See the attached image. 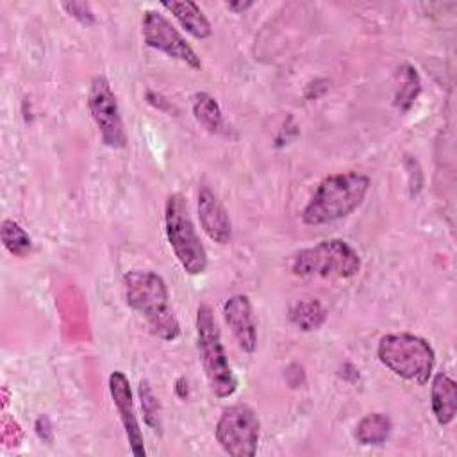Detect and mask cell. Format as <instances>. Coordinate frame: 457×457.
I'll use <instances>...</instances> for the list:
<instances>
[{
  "mask_svg": "<svg viewBox=\"0 0 457 457\" xmlns=\"http://www.w3.org/2000/svg\"><path fill=\"white\" fill-rule=\"evenodd\" d=\"M121 284L127 305L145 316L154 336L162 341H175L180 336V323L170 305L168 286L159 273L132 270L123 275Z\"/></svg>",
  "mask_w": 457,
  "mask_h": 457,
  "instance_id": "6da1fadb",
  "label": "cell"
},
{
  "mask_svg": "<svg viewBox=\"0 0 457 457\" xmlns=\"http://www.w3.org/2000/svg\"><path fill=\"white\" fill-rule=\"evenodd\" d=\"M371 180L361 171H341L327 175L302 209L305 225H325L350 216L361 207Z\"/></svg>",
  "mask_w": 457,
  "mask_h": 457,
  "instance_id": "7a4b0ae2",
  "label": "cell"
},
{
  "mask_svg": "<svg viewBox=\"0 0 457 457\" xmlns=\"http://www.w3.org/2000/svg\"><path fill=\"white\" fill-rule=\"evenodd\" d=\"M377 357L396 377L420 386L428 382L436 364V352L430 343L411 332L382 336L377 345Z\"/></svg>",
  "mask_w": 457,
  "mask_h": 457,
  "instance_id": "3957f363",
  "label": "cell"
},
{
  "mask_svg": "<svg viewBox=\"0 0 457 457\" xmlns=\"http://www.w3.org/2000/svg\"><path fill=\"white\" fill-rule=\"evenodd\" d=\"M195 327L198 353L211 391L218 398L232 396L237 389V378L232 371L225 346L221 343V334L214 312L207 303L198 305Z\"/></svg>",
  "mask_w": 457,
  "mask_h": 457,
  "instance_id": "277c9868",
  "label": "cell"
},
{
  "mask_svg": "<svg viewBox=\"0 0 457 457\" xmlns=\"http://www.w3.org/2000/svg\"><path fill=\"white\" fill-rule=\"evenodd\" d=\"M164 232L182 270L187 275H202L207 270V252L180 193L170 195L164 204Z\"/></svg>",
  "mask_w": 457,
  "mask_h": 457,
  "instance_id": "5b68a950",
  "label": "cell"
},
{
  "mask_svg": "<svg viewBox=\"0 0 457 457\" xmlns=\"http://www.w3.org/2000/svg\"><path fill=\"white\" fill-rule=\"evenodd\" d=\"M361 270L359 253L343 239H325L300 250L291 259V271L296 277L350 278Z\"/></svg>",
  "mask_w": 457,
  "mask_h": 457,
  "instance_id": "8992f818",
  "label": "cell"
},
{
  "mask_svg": "<svg viewBox=\"0 0 457 457\" xmlns=\"http://www.w3.org/2000/svg\"><path fill=\"white\" fill-rule=\"evenodd\" d=\"M216 441L232 457H252L257 452L261 437V421L257 412L246 403H234L221 411L216 428Z\"/></svg>",
  "mask_w": 457,
  "mask_h": 457,
  "instance_id": "52a82bcc",
  "label": "cell"
},
{
  "mask_svg": "<svg viewBox=\"0 0 457 457\" xmlns=\"http://www.w3.org/2000/svg\"><path fill=\"white\" fill-rule=\"evenodd\" d=\"M87 107L104 145L109 148H123L127 145V132L116 95L107 77L96 75L91 79Z\"/></svg>",
  "mask_w": 457,
  "mask_h": 457,
  "instance_id": "ba28073f",
  "label": "cell"
},
{
  "mask_svg": "<svg viewBox=\"0 0 457 457\" xmlns=\"http://www.w3.org/2000/svg\"><path fill=\"white\" fill-rule=\"evenodd\" d=\"M141 36L146 46L155 48L171 59H177L193 70L202 68L198 54L186 41V37L171 25V21L159 11L148 9L143 12Z\"/></svg>",
  "mask_w": 457,
  "mask_h": 457,
  "instance_id": "9c48e42d",
  "label": "cell"
},
{
  "mask_svg": "<svg viewBox=\"0 0 457 457\" xmlns=\"http://www.w3.org/2000/svg\"><path fill=\"white\" fill-rule=\"evenodd\" d=\"M109 393H111L112 403L120 414V420H121V425L125 430V437L129 441L132 453L136 457H145L146 455L145 439H143V432H141V427H139V421L136 416L130 382L123 371H112L109 375Z\"/></svg>",
  "mask_w": 457,
  "mask_h": 457,
  "instance_id": "30bf717a",
  "label": "cell"
},
{
  "mask_svg": "<svg viewBox=\"0 0 457 457\" xmlns=\"http://www.w3.org/2000/svg\"><path fill=\"white\" fill-rule=\"evenodd\" d=\"M223 320L228 325L237 346L253 353L257 348V323L246 295H234L223 303Z\"/></svg>",
  "mask_w": 457,
  "mask_h": 457,
  "instance_id": "8fae6325",
  "label": "cell"
},
{
  "mask_svg": "<svg viewBox=\"0 0 457 457\" xmlns=\"http://www.w3.org/2000/svg\"><path fill=\"white\" fill-rule=\"evenodd\" d=\"M196 209L202 230L209 239L218 245H227L232 239V223L227 209L207 186H200L198 189Z\"/></svg>",
  "mask_w": 457,
  "mask_h": 457,
  "instance_id": "7c38bea8",
  "label": "cell"
},
{
  "mask_svg": "<svg viewBox=\"0 0 457 457\" xmlns=\"http://www.w3.org/2000/svg\"><path fill=\"white\" fill-rule=\"evenodd\" d=\"M430 405L439 425H450L457 414V384L455 380L439 371L432 378Z\"/></svg>",
  "mask_w": 457,
  "mask_h": 457,
  "instance_id": "4fadbf2b",
  "label": "cell"
},
{
  "mask_svg": "<svg viewBox=\"0 0 457 457\" xmlns=\"http://www.w3.org/2000/svg\"><path fill=\"white\" fill-rule=\"evenodd\" d=\"M161 5L173 14L180 27L196 39H207L212 36V27L202 9L191 0H171L161 2Z\"/></svg>",
  "mask_w": 457,
  "mask_h": 457,
  "instance_id": "5bb4252c",
  "label": "cell"
},
{
  "mask_svg": "<svg viewBox=\"0 0 457 457\" xmlns=\"http://www.w3.org/2000/svg\"><path fill=\"white\" fill-rule=\"evenodd\" d=\"M193 114L195 120L211 134L223 132V112L220 109V104L211 96L209 93H196L193 96Z\"/></svg>",
  "mask_w": 457,
  "mask_h": 457,
  "instance_id": "9a60e30c",
  "label": "cell"
},
{
  "mask_svg": "<svg viewBox=\"0 0 457 457\" xmlns=\"http://www.w3.org/2000/svg\"><path fill=\"white\" fill-rule=\"evenodd\" d=\"M391 432V420L382 412H370L355 427V439L368 446V445H382Z\"/></svg>",
  "mask_w": 457,
  "mask_h": 457,
  "instance_id": "2e32d148",
  "label": "cell"
},
{
  "mask_svg": "<svg viewBox=\"0 0 457 457\" xmlns=\"http://www.w3.org/2000/svg\"><path fill=\"white\" fill-rule=\"evenodd\" d=\"M421 91V82L416 70L411 64H402L396 70V87H395V105L400 111H409Z\"/></svg>",
  "mask_w": 457,
  "mask_h": 457,
  "instance_id": "e0dca14e",
  "label": "cell"
},
{
  "mask_svg": "<svg viewBox=\"0 0 457 457\" xmlns=\"http://www.w3.org/2000/svg\"><path fill=\"white\" fill-rule=\"evenodd\" d=\"M289 320L303 332L320 328L327 320V311L318 300H302L289 309Z\"/></svg>",
  "mask_w": 457,
  "mask_h": 457,
  "instance_id": "ac0fdd59",
  "label": "cell"
},
{
  "mask_svg": "<svg viewBox=\"0 0 457 457\" xmlns=\"http://www.w3.org/2000/svg\"><path fill=\"white\" fill-rule=\"evenodd\" d=\"M0 236H2V243L7 248V252H11L16 257H25L30 253L32 250V239L29 236V232L20 227L14 220H4L2 227H0Z\"/></svg>",
  "mask_w": 457,
  "mask_h": 457,
  "instance_id": "d6986e66",
  "label": "cell"
},
{
  "mask_svg": "<svg viewBox=\"0 0 457 457\" xmlns=\"http://www.w3.org/2000/svg\"><path fill=\"white\" fill-rule=\"evenodd\" d=\"M139 396H141V409L145 414V423L148 427H152V430H161L159 403H157V398L146 380H141V384H139Z\"/></svg>",
  "mask_w": 457,
  "mask_h": 457,
  "instance_id": "ffe728a7",
  "label": "cell"
},
{
  "mask_svg": "<svg viewBox=\"0 0 457 457\" xmlns=\"http://www.w3.org/2000/svg\"><path fill=\"white\" fill-rule=\"evenodd\" d=\"M62 9L75 18L77 21H80L82 25H91L95 23V14L91 11V5L86 2H66L62 4Z\"/></svg>",
  "mask_w": 457,
  "mask_h": 457,
  "instance_id": "44dd1931",
  "label": "cell"
},
{
  "mask_svg": "<svg viewBox=\"0 0 457 457\" xmlns=\"http://www.w3.org/2000/svg\"><path fill=\"white\" fill-rule=\"evenodd\" d=\"M253 5V2H241V0H237V2H227V7L232 11V12H236V14H239V12H243V11H246V9H250Z\"/></svg>",
  "mask_w": 457,
  "mask_h": 457,
  "instance_id": "7402d4cb",
  "label": "cell"
}]
</instances>
